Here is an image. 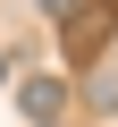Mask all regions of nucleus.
Returning <instances> with one entry per match:
<instances>
[{
	"label": "nucleus",
	"mask_w": 118,
	"mask_h": 127,
	"mask_svg": "<svg viewBox=\"0 0 118 127\" xmlns=\"http://www.w3.org/2000/svg\"><path fill=\"white\" fill-rule=\"evenodd\" d=\"M0 85H9V51H0Z\"/></svg>",
	"instance_id": "2"
},
{
	"label": "nucleus",
	"mask_w": 118,
	"mask_h": 127,
	"mask_svg": "<svg viewBox=\"0 0 118 127\" xmlns=\"http://www.w3.org/2000/svg\"><path fill=\"white\" fill-rule=\"evenodd\" d=\"M17 102H25V119H34V127H51V110H68V85H59V76H25V93H17Z\"/></svg>",
	"instance_id": "1"
},
{
	"label": "nucleus",
	"mask_w": 118,
	"mask_h": 127,
	"mask_svg": "<svg viewBox=\"0 0 118 127\" xmlns=\"http://www.w3.org/2000/svg\"><path fill=\"white\" fill-rule=\"evenodd\" d=\"M42 9H51V17H59V9H68V0H42Z\"/></svg>",
	"instance_id": "3"
}]
</instances>
